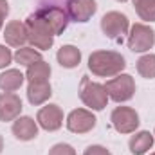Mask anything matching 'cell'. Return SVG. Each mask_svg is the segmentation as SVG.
<instances>
[{"instance_id": "5", "label": "cell", "mask_w": 155, "mask_h": 155, "mask_svg": "<svg viewBox=\"0 0 155 155\" xmlns=\"http://www.w3.org/2000/svg\"><path fill=\"white\" fill-rule=\"evenodd\" d=\"M35 13L38 15L41 20H45V24L52 29L54 36H56V35H61V33L67 29L69 20H71L69 15H67V11H65L63 7H60V5H52V4L40 5Z\"/></svg>"}, {"instance_id": "26", "label": "cell", "mask_w": 155, "mask_h": 155, "mask_svg": "<svg viewBox=\"0 0 155 155\" xmlns=\"http://www.w3.org/2000/svg\"><path fill=\"white\" fill-rule=\"evenodd\" d=\"M7 15H9V4L7 0H0V18L4 20Z\"/></svg>"}, {"instance_id": "24", "label": "cell", "mask_w": 155, "mask_h": 155, "mask_svg": "<svg viewBox=\"0 0 155 155\" xmlns=\"http://www.w3.org/2000/svg\"><path fill=\"white\" fill-rule=\"evenodd\" d=\"M13 61V52L5 45H0V69H5Z\"/></svg>"}, {"instance_id": "20", "label": "cell", "mask_w": 155, "mask_h": 155, "mask_svg": "<svg viewBox=\"0 0 155 155\" xmlns=\"http://www.w3.org/2000/svg\"><path fill=\"white\" fill-rule=\"evenodd\" d=\"M13 60L20 65H24V67H31L33 63L41 60V54L35 47H18L16 52L13 54Z\"/></svg>"}, {"instance_id": "15", "label": "cell", "mask_w": 155, "mask_h": 155, "mask_svg": "<svg viewBox=\"0 0 155 155\" xmlns=\"http://www.w3.org/2000/svg\"><path fill=\"white\" fill-rule=\"evenodd\" d=\"M51 96H52V88H51L49 81H45V83H29L27 85V99L35 107L43 105Z\"/></svg>"}, {"instance_id": "18", "label": "cell", "mask_w": 155, "mask_h": 155, "mask_svg": "<svg viewBox=\"0 0 155 155\" xmlns=\"http://www.w3.org/2000/svg\"><path fill=\"white\" fill-rule=\"evenodd\" d=\"M51 78V65L43 60H40L36 63H33L31 67H27L25 79L29 83H45Z\"/></svg>"}, {"instance_id": "22", "label": "cell", "mask_w": 155, "mask_h": 155, "mask_svg": "<svg viewBox=\"0 0 155 155\" xmlns=\"http://www.w3.org/2000/svg\"><path fill=\"white\" fill-rule=\"evenodd\" d=\"M137 72L146 79L155 78V54H144L137 60Z\"/></svg>"}, {"instance_id": "11", "label": "cell", "mask_w": 155, "mask_h": 155, "mask_svg": "<svg viewBox=\"0 0 155 155\" xmlns=\"http://www.w3.org/2000/svg\"><path fill=\"white\" fill-rule=\"evenodd\" d=\"M38 124L47 132H56L63 124V110L58 105H45L38 110Z\"/></svg>"}, {"instance_id": "8", "label": "cell", "mask_w": 155, "mask_h": 155, "mask_svg": "<svg viewBox=\"0 0 155 155\" xmlns=\"http://www.w3.org/2000/svg\"><path fill=\"white\" fill-rule=\"evenodd\" d=\"M110 121H112V126L116 128L119 134H132L137 130L139 126V114L130 108V107H117L114 108L112 116H110Z\"/></svg>"}, {"instance_id": "28", "label": "cell", "mask_w": 155, "mask_h": 155, "mask_svg": "<svg viewBox=\"0 0 155 155\" xmlns=\"http://www.w3.org/2000/svg\"><path fill=\"white\" fill-rule=\"evenodd\" d=\"M2 25H4V20H2V18H0V29H2Z\"/></svg>"}, {"instance_id": "13", "label": "cell", "mask_w": 155, "mask_h": 155, "mask_svg": "<svg viewBox=\"0 0 155 155\" xmlns=\"http://www.w3.org/2000/svg\"><path fill=\"white\" fill-rule=\"evenodd\" d=\"M4 40H5V43L11 45V47H24V43L29 41L25 22L11 20V22L5 25V29H4Z\"/></svg>"}, {"instance_id": "9", "label": "cell", "mask_w": 155, "mask_h": 155, "mask_svg": "<svg viewBox=\"0 0 155 155\" xmlns=\"http://www.w3.org/2000/svg\"><path fill=\"white\" fill-rule=\"evenodd\" d=\"M96 116L90 110L85 108H76L67 116V128L72 134H88L94 126H96Z\"/></svg>"}, {"instance_id": "12", "label": "cell", "mask_w": 155, "mask_h": 155, "mask_svg": "<svg viewBox=\"0 0 155 155\" xmlns=\"http://www.w3.org/2000/svg\"><path fill=\"white\" fill-rule=\"evenodd\" d=\"M22 99L15 92H4L0 94V121H15L22 114Z\"/></svg>"}, {"instance_id": "6", "label": "cell", "mask_w": 155, "mask_h": 155, "mask_svg": "<svg viewBox=\"0 0 155 155\" xmlns=\"http://www.w3.org/2000/svg\"><path fill=\"white\" fill-rule=\"evenodd\" d=\"M155 45V31L146 24H134L128 35V47L134 52H146Z\"/></svg>"}, {"instance_id": "30", "label": "cell", "mask_w": 155, "mask_h": 155, "mask_svg": "<svg viewBox=\"0 0 155 155\" xmlns=\"http://www.w3.org/2000/svg\"><path fill=\"white\" fill-rule=\"evenodd\" d=\"M153 135H155V132H153Z\"/></svg>"}, {"instance_id": "1", "label": "cell", "mask_w": 155, "mask_h": 155, "mask_svg": "<svg viewBox=\"0 0 155 155\" xmlns=\"http://www.w3.org/2000/svg\"><path fill=\"white\" fill-rule=\"evenodd\" d=\"M126 60L116 51H94L88 56V71L99 78H112L124 71Z\"/></svg>"}, {"instance_id": "21", "label": "cell", "mask_w": 155, "mask_h": 155, "mask_svg": "<svg viewBox=\"0 0 155 155\" xmlns=\"http://www.w3.org/2000/svg\"><path fill=\"white\" fill-rule=\"evenodd\" d=\"M134 7L141 20L155 22V0H134Z\"/></svg>"}, {"instance_id": "27", "label": "cell", "mask_w": 155, "mask_h": 155, "mask_svg": "<svg viewBox=\"0 0 155 155\" xmlns=\"http://www.w3.org/2000/svg\"><path fill=\"white\" fill-rule=\"evenodd\" d=\"M2 150H4V139H2V135H0V153H2Z\"/></svg>"}, {"instance_id": "23", "label": "cell", "mask_w": 155, "mask_h": 155, "mask_svg": "<svg viewBox=\"0 0 155 155\" xmlns=\"http://www.w3.org/2000/svg\"><path fill=\"white\" fill-rule=\"evenodd\" d=\"M49 155H76V150H74L71 144L60 143V144H54V146L49 150Z\"/></svg>"}, {"instance_id": "17", "label": "cell", "mask_w": 155, "mask_h": 155, "mask_svg": "<svg viewBox=\"0 0 155 155\" xmlns=\"http://www.w3.org/2000/svg\"><path fill=\"white\" fill-rule=\"evenodd\" d=\"M128 146H130V152L134 155H144L153 146V134L143 130V132H139V134L130 137Z\"/></svg>"}, {"instance_id": "7", "label": "cell", "mask_w": 155, "mask_h": 155, "mask_svg": "<svg viewBox=\"0 0 155 155\" xmlns=\"http://www.w3.org/2000/svg\"><path fill=\"white\" fill-rule=\"evenodd\" d=\"M101 31L105 33L107 38L119 41L123 38V35H128L130 22H128L126 15H123L119 11H110L101 18Z\"/></svg>"}, {"instance_id": "19", "label": "cell", "mask_w": 155, "mask_h": 155, "mask_svg": "<svg viewBox=\"0 0 155 155\" xmlns=\"http://www.w3.org/2000/svg\"><path fill=\"white\" fill-rule=\"evenodd\" d=\"M24 79H25V76L20 71L9 69V71L0 74V88L4 92H15V90H18L24 85Z\"/></svg>"}, {"instance_id": "14", "label": "cell", "mask_w": 155, "mask_h": 155, "mask_svg": "<svg viewBox=\"0 0 155 155\" xmlns=\"http://www.w3.org/2000/svg\"><path fill=\"white\" fill-rule=\"evenodd\" d=\"M11 130H13V135L18 141H33L38 135V123L29 116L16 117Z\"/></svg>"}, {"instance_id": "10", "label": "cell", "mask_w": 155, "mask_h": 155, "mask_svg": "<svg viewBox=\"0 0 155 155\" xmlns=\"http://www.w3.org/2000/svg\"><path fill=\"white\" fill-rule=\"evenodd\" d=\"M65 5H67L65 11H67L69 18L74 22H79V24L88 22L97 11L96 0H67Z\"/></svg>"}, {"instance_id": "2", "label": "cell", "mask_w": 155, "mask_h": 155, "mask_svg": "<svg viewBox=\"0 0 155 155\" xmlns=\"http://www.w3.org/2000/svg\"><path fill=\"white\" fill-rule=\"evenodd\" d=\"M79 99L83 101L85 107H88L90 110H103L108 103V92L105 88V85L92 81L88 76L81 78L79 83Z\"/></svg>"}, {"instance_id": "4", "label": "cell", "mask_w": 155, "mask_h": 155, "mask_svg": "<svg viewBox=\"0 0 155 155\" xmlns=\"http://www.w3.org/2000/svg\"><path fill=\"white\" fill-rule=\"evenodd\" d=\"M108 97L114 99L116 103H124L130 101L135 94V81L130 74H117L116 78L108 79L105 85Z\"/></svg>"}, {"instance_id": "31", "label": "cell", "mask_w": 155, "mask_h": 155, "mask_svg": "<svg viewBox=\"0 0 155 155\" xmlns=\"http://www.w3.org/2000/svg\"><path fill=\"white\" fill-rule=\"evenodd\" d=\"M152 155H155V153H152Z\"/></svg>"}, {"instance_id": "25", "label": "cell", "mask_w": 155, "mask_h": 155, "mask_svg": "<svg viewBox=\"0 0 155 155\" xmlns=\"http://www.w3.org/2000/svg\"><path fill=\"white\" fill-rule=\"evenodd\" d=\"M83 155H112L105 146H99V144H92V146H88L85 152H83Z\"/></svg>"}, {"instance_id": "16", "label": "cell", "mask_w": 155, "mask_h": 155, "mask_svg": "<svg viewBox=\"0 0 155 155\" xmlns=\"http://www.w3.org/2000/svg\"><path fill=\"white\" fill-rule=\"evenodd\" d=\"M56 60L63 69H74L81 61V51L74 45H63L58 49Z\"/></svg>"}, {"instance_id": "29", "label": "cell", "mask_w": 155, "mask_h": 155, "mask_svg": "<svg viewBox=\"0 0 155 155\" xmlns=\"http://www.w3.org/2000/svg\"><path fill=\"white\" fill-rule=\"evenodd\" d=\"M117 2H126V0H117Z\"/></svg>"}, {"instance_id": "3", "label": "cell", "mask_w": 155, "mask_h": 155, "mask_svg": "<svg viewBox=\"0 0 155 155\" xmlns=\"http://www.w3.org/2000/svg\"><path fill=\"white\" fill-rule=\"evenodd\" d=\"M25 27H27V38H29L31 45L35 49L47 51V49L52 47V43H54V33L45 24V20H41L36 13H33V15L27 16Z\"/></svg>"}]
</instances>
